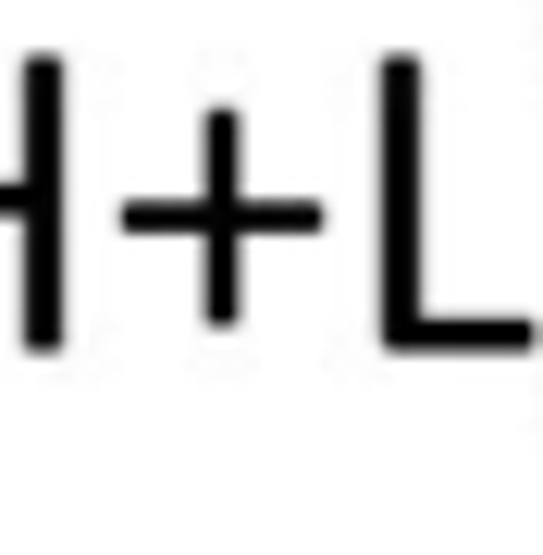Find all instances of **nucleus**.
Masks as SVG:
<instances>
[{
    "label": "nucleus",
    "mask_w": 543,
    "mask_h": 555,
    "mask_svg": "<svg viewBox=\"0 0 543 555\" xmlns=\"http://www.w3.org/2000/svg\"><path fill=\"white\" fill-rule=\"evenodd\" d=\"M371 173H383V247H371V334L383 358H531V309L506 321H444L432 309V75L421 50H383L371 87Z\"/></svg>",
    "instance_id": "1"
},
{
    "label": "nucleus",
    "mask_w": 543,
    "mask_h": 555,
    "mask_svg": "<svg viewBox=\"0 0 543 555\" xmlns=\"http://www.w3.org/2000/svg\"><path fill=\"white\" fill-rule=\"evenodd\" d=\"M112 235L198 247V321L235 334L247 321V247H309L322 235V198H247V112L210 100L198 112V185L185 198H112Z\"/></svg>",
    "instance_id": "2"
},
{
    "label": "nucleus",
    "mask_w": 543,
    "mask_h": 555,
    "mask_svg": "<svg viewBox=\"0 0 543 555\" xmlns=\"http://www.w3.org/2000/svg\"><path fill=\"white\" fill-rule=\"evenodd\" d=\"M13 235H25V284H13V334L25 358L62 346V124H75V87H62V50H25L13 75Z\"/></svg>",
    "instance_id": "3"
}]
</instances>
